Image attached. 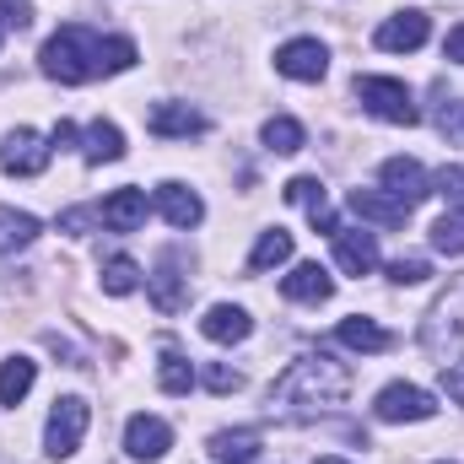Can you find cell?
I'll list each match as a JSON object with an SVG mask.
<instances>
[{"label":"cell","mask_w":464,"mask_h":464,"mask_svg":"<svg viewBox=\"0 0 464 464\" xmlns=\"http://www.w3.org/2000/svg\"><path fill=\"white\" fill-rule=\"evenodd\" d=\"M276 71H281V76H292V82H324L330 54H324V44H319V38H292V44H281V49H276Z\"/></svg>","instance_id":"cell-9"},{"label":"cell","mask_w":464,"mask_h":464,"mask_svg":"<svg viewBox=\"0 0 464 464\" xmlns=\"http://www.w3.org/2000/svg\"><path fill=\"white\" fill-rule=\"evenodd\" d=\"M33 378H38V362L33 356H11L0 367V405H22L27 389H33Z\"/></svg>","instance_id":"cell-22"},{"label":"cell","mask_w":464,"mask_h":464,"mask_svg":"<svg viewBox=\"0 0 464 464\" xmlns=\"http://www.w3.org/2000/svg\"><path fill=\"white\" fill-rule=\"evenodd\" d=\"M281 292H286L292 303L319 308V303H330V297H335V281H330V270H324V265H297V270L281 281Z\"/></svg>","instance_id":"cell-15"},{"label":"cell","mask_w":464,"mask_h":464,"mask_svg":"<svg viewBox=\"0 0 464 464\" xmlns=\"http://www.w3.org/2000/svg\"><path fill=\"white\" fill-rule=\"evenodd\" d=\"M157 383H162V394H189V389H195V367H189V362H184L179 351H162Z\"/></svg>","instance_id":"cell-29"},{"label":"cell","mask_w":464,"mask_h":464,"mask_svg":"<svg viewBox=\"0 0 464 464\" xmlns=\"http://www.w3.org/2000/svg\"><path fill=\"white\" fill-rule=\"evenodd\" d=\"M98 217H103L109 232H135L146 222V189H114V195L98 206Z\"/></svg>","instance_id":"cell-18"},{"label":"cell","mask_w":464,"mask_h":464,"mask_svg":"<svg viewBox=\"0 0 464 464\" xmlns=\"http://www.w3.org/2000/svg\"><path fill=\"white\" fill-rule=\"evenodd\" d=\"M49 140H54V146H60V151H65V146H76V124H71V119H60V124H54V135H49Z\"/></svg>","instance_id":"cell-39"},{"label":"cell","mask_w":464,"mask_h":464,"mask_svg":"<svg viewBox=\"0 0 464 464\" xmlns=\"http://www.w3.org/2000/svg\"><path fill=\"white\" fill-rule=\"evenodd\" d=\"M427 33H432L427 11H400V16H389V22L372 33V44H378V49H389V54H411V49H421V44H427Z\"/></svg>","instance_id":"cell-11"},{"label":"cell","mask_w":464,"mask_h":464,"mask_svg":"<svg viewBox=\"0 0 464 464\" xmlns=\"http://www.w3.org/2000/svg\"><path fill=\"white\" fill-rule=\"evenodd\" d=\"M33 237H38V222H33L27 211H5V206H0V254L27 248Z\"/></svg>","instance_id":"cell-26"},{"label":"cell","mask_w":464,"mask_h":464,"mask_svg":"<svg viewBox=\"0 0 464 464\" xmlns=\"http://www.w3.org/2000/svg\"><path fill=\"white\" fill-rule=\"evenodd\" d=\"M438 189H443V195H459L464 189V168H443V173H438Z\"/></svg>","instance_id":"cell-38"},{"label":"cell","mask_w":464,"mask_h":464,"mask_svg":"<svg viewBox=\"0 0 464 464\" xmlns=\"http://www.w3.org/2000/svg\"><path fill=\"white\" fill-rule=\"evenodd\" d=\"M372 416L378 421H432L438 416V400L427 389H416V383H389V389H378Z\"/></svg>","instance_id":"cell-6"},{"label":"cell","mask_w":464,"mask_h":464,"mask_svg":"<svg viewBox=\"0 0 464 464\" xmlns=\"http://www.w3.org/2000/svg\"><path fill=\"white\" fill-rule=\"evenodd\" d=\"M378 179H383V195H389V200H400V206H421V200L432 195L427 168H421V162H411V157H389V162L378 168Z\"/></svg>","instance_id":"cell-8"},{"label":"cell","mask_w":464,"mask_h":464,"mask_svg":"<svg viewBox=\"0 0 464 464\" xmlns=\"http://www.w3.org/2000/svg\"><path fill=\"white\" fill-rule=\"evenodd\" d=\"M335 265L346 270V276H372V265H378V237L372 232H335Z\"/></svg>","instance_id":"cell-17"},{"label":"cell","mask_w":464,"mask_h":464,"mask_svg":"<svg viewBox=\"0 0 464 464\" xmlns=\"http://www.w3.org/2000/svg\"><path fill=\"white\" fill-rule=\"evenodd\" d=\"M356 98H362L367 114H378L383 124H421V109H416L411 87L394 82V76H356Z\"/></svg>","instance_id":"cell-5"},{"label":"cell","mask_w":464,"mask_h":464,"mask_svg":"<svg viewBox=\"0 0 464 464\" xmlns=\"http://www.w3.org/2000/svg\"><path fill=\"white\" fill-rule=\"evenodd\" d=\"M184 281H189V276H179L173 259H162V270L151 276V303H157L162 314H179V308L189 303V286H184Z\"/></svg>","instance_id":"cell-21"},{"label":"cell","mask_w":464,"mask_h":464,"mask_svg":"<svg viewBox=\"0 0 464 464\" xmlns=\"http://www.w3.org/2000/svg\"><path fill=\"white\" fill-rule=\"evenodd\" d=\"M0 22L5 27H33V0H0Z\"/></svg>","instance_id":"cell-34"},{"label":"cell","mask_w":464,"mask_h":464,"mask_svg":"<svg viewBox=\"0 0 464 464\" xmlns=\"http://www.w3.org/2000/svg\"><path fill=\"white\" fill-rule=\"evenodd\" d=\"M200 383H206L211 394H237V389H243V372H232L227 362H206V372H200Z\"/></svg>","instance_id":"cell-32"},{"label":"cell","mask_w":464,"mask_h":464,"mask_svg":"<svg viewBox=\"0 0 464 464\" xmlns=\"http://www.w3.org/2000/svg\"><path fill=\"white\" fill-rule=\"evenodd\" d=\"M443 60H454V65H464V22L443 38Z\"/></svg>","instance_id":"cell-36"},{"label":"cell","mask_w":464,"mask_h":464,"mask_svg":"<svg viewBox=\"0 0 464 464\" xmlns=\"http://www.w3.org/2000/svg\"><path fill=\"white\" fill-rule=\"evenodd\" d=\"M87 421H92V405L82 394H60L54 411H49V427H44V454L49 459H71L87 438Z\"/></svg>","instance_id":"cell-4"},{"label":"cell","mask_w":464,"mask_h":464,"mask_svg":"<svg viewBox=\"0 0 464 464\" xmlns=\"http://www.w3.org/2000/svg\"><path fill=\"white\" fill-rule=\"evenodd\" d=\"M119 157H124V135H119V124L92 119V124H87V162H119Z\"/></svg>","instance_id":"cell-24"},{"label":"cell","mask_w":464,"mask_h":464,"mask_svg":"<svg viewBox=\"0 0 464 464\" xmlns=\"http://www.w3.org/2000/svg\"><path fill=\"white\" fill-rule=\"evenodd\" d=\"M146 130L162 135V140H189V135H206V114L189 109V103H157L146 114Z\"/></svg>","instance_id":"cell-12"},{"label":"cell","mask_w":464,"mask_h":464,"mask_svg":"<svg viewBox=\"0 0 464 464\" xmlns=\"http://www.w3.org/2000/svg\"><path fill=\"white\" fill-rule=\"evenodd\" d=\"M351 394V367L335 362L330 351H314V356H297L276 389H270V405L276 411H324V405H341Z\"/></svg>","instance_id":"cell-1"},{"label":"cell","mask_w":464,"mask_h":464,"mask_svg":"<svg viewBox=\"0 0 464 464\" xmlns=\"http://www.w3.org/2000/svg\"><path fill=\"white\" fill-rule=\"evenodd\" d=\"M443 389H449V400H459L464 405V362L459 367H443Z\"/></svg>","instance_id":"cell-37"},{"label":"cell","mask_w":464,"mask_h":464,"mask_svg":"<svg viewBox=\"0 0 464 464\" xmlns=\"http://www.w3.org/2000/svg\"><path fill=\"white\" fill-rule=\"evenodd\" d=\"M438 464H449V459H438Z\"/></svg>","instance_id":"cell-41"},{"label":"cell","mask_w":464,"mask_h":464,"mask_svg":"<svg viewBox=\"0 0 464 464\" xmlns=\"http://www.w3.org/2000/svg\"><path fill=\"white\" fill-rule=\"evenodd\" d=\"M157 211H162L173 227H200V217H206L200 195L184 189V184H162V189H157Z\"/></svg>","instance_id":"cell-19"},{"label":"cell","mask_w":464,"mask_h":464,"mask_svg":"<svg viewBox=\"0 0 464 464\" xmlns=\"http://www.w3.org/2000/svg\"><path fill=\"white\" fill-rule=\"evenodd\" d=\"M292 259V232H259V243H254V254H248V270L259 276V270H276V265H286Z\"/></svg>","instance_id":"cell-23"},{"label":"cell","mask_w":464,"mask_h":464,"mask_svg":"<svg viewBox=\"0 0 464 464\" xmlns=\"http://www.w3.org/2000/svg\"><path fill=\"white\" fill-rule=\"evenodd\" d=\"M248 330H254V319H248L237 303H217V308L200 319V335L217 341V346H237V341H248Z\"/></svg>","instance_id":"cell-16"},{"label":"cell","mask_w":464,"mask_h":464,"mask_svg":"<svg viewBox=\"0 0 464 464\" xmlns=\"http://www.w3.org/2000/svg\"><path fill=\"white\" fill-rule=\"evenodd\" d=\"M98 33L92 27H82V22H65L49 44H44V76H54L60 87H82V82H92L98 76Z\"/></svg>","instance_id":"cell-3"},{"label":"cell","mask_w":464,"mask_h":464,"mask_svg":"<svg viewBox=\"0 0 464 464\" xmlns=\"http://www.w3.org/2000/svg\"><path fill=\"white\" fill-rule=\"evenodd\" d=\"M286 200H292V206H303V211H308V222H314L319 232H330V237L341 232L335 211H330V195H324V184H319V179H308V173H303V179H292V184H286Z\"/></svg>","instance_id":"cell-13"},{"label":"cell","mask_w":464,"mask_h":464,"mask_svg":"<svg viewBox=\"0 0 464 464\" xmlns=\"http://www.w3.org/2000/svg\"><path fill=\"white\" fill-rule=\"evenodd\" d=\"M314 464H346V459H335V454H324V459H314Z\"/></svg>","instance_id":"cell-40"},{"label":"cell","mask_w":464,"mask_h":464,"mask_svg":"<svg viewBox=\"0 0 464 464\" xmlns=\"http://www.w3.org/2000/svg\"><path fill=\"white\" fill-rule=\"evenodd\" d=\"M427 276H432V265H427L421 254H411V259H394V265H389V281H394V286H421Z\"/></svg>","instance_id":"cell-33"},{"label":"cell","mask_w":464,"mask_h":464,"mask_svg":"<svg viewBox=\"0 0 464 464\" xmlns=\"http://www.w3.org/2000/svg\"><path fill=\"white\" fill-rule=\"evenodd\" d=\"M168 443H173V427L162 416H130V427H124V454L130 459H140V464L162 459Z\"/></svg>","instance_id":"cell-10"},{"label":"cell","mask_w":464,"mask_h":464,"mask_svg":"<svg viewBox=\"0 0 464 464\" xmlns=\"http://www.w3.org/2000/svg\"><path fill=\"white\" fill-rule=\"evenodd\" d=\"M421 351L438 367H459L464 362V276H454L449 292L427 308V319H421Z\"/></svg>","instance_id":"cell-2"},{"label":"cell","mask_w":464,"mask_h":464,"mask_svg":"<svg viewBox=\"0 0 464 464\" xmlns=\"http://www.w3.org/2000/svg\"><path fill=\"white\" fill-rule=\"evenodd\" d=\"M303 124L297 119H286V114H276V119H265V146L276 151V157H292V151H303Z\"/></svg>","instance_id":"cell-27"},{"label":"cell","mask_w":464,"mask_h":464,"mask_svg":"<svg viewBox=\"0 0 464 464\" xmlns=\"http://www.w3.org/2000/svg\"><path fill=\"white\" fill-rule=\"evenodd\" d=\"M335 341L341 346H351V351H389L394 341H389V330L383 324H372V319H362V314H351V319H341V330H335Z\"/></svg>","instance_id":"cell-20"},{"label":"cell","mask_w":464,"mask_h":464,"mask_svg":"<svg viewBox=\"0 0 464 464\" xmlns=\"http://www.w3.org/2000/svg\"><path fill=\"white\" fill-rule=\"evenodd\" d=\"M135 65V44L130 38H103L98 44V76H119Z\"/></svg>","instance_id":"cell-30"},{"label":"cell","mask_w":464,"mask_h":464,"mask_svg":"<svg viewBox=\"0 0 464 464\" xmlns=\"http://www.w3.org/2000/svg\"><path fill=\"white\" fill-rule=\"evenodd\" d=\"M98 276H103V292H109V297H130V292L140 286V265H135V259H124V254H114Z\"/></svg>","instance_id":"cell-28"},{"label":"cell","mask_w":464,"mask_h":464,"mask_svg":"<svg viewBox=\"0 0 464 464\" xmlns=\"http://www.w3.org/2000/svg\"><path fill=\"white\" fill-rule=\"evenodd\" d=\"M346 206L362 217V222H378V227H405V222H411V206L389 200L383 189H351Z\"/></svg>","instance_id":"cell-14"},{"label":"cell","mask_w":464,"mask_h":464,"mask_svg":"<svg viewBox=\"0 0 464 464\" xmlns=\"http://www.w3.org/2000/svg\"><path fill=\"white\" fill-rule=\"evenodd\" d=\"M0 168L16 173V179H38L49 168V140L38 130H11L5 146H0Z\"/></svg>","instance_id":"cell-7"},{"label":"cell","mask_w":464,"mask_h":464,"mask_svg":"<svg viewBox=\"0 0 464 464\" xmlns=\"http://www.w3.org/2000/svg\"><path fill=\"white\" fill-rule=\"evenodd\" d=\"M92 222H103V217H98V211H87V206H76V211H65V217H60V232L82 237V232L92 227Z\"/></svg>","instance_id":"cell-35"},{"label":"cell","mask_w":464,"mask_h":464,"mask_svg":"<svg viewBox=\"0 0 464 464\" xmlns=\"http://www.w3.org/2000/svg\"><path fill=\"white\" fill-rule=\"evenodd\" d=\"M211 454L222 464H254L259 454V432H217L211 438Z\"/></svg>","instance_id":"cell-25"},{"label":"cell","mask_w":464,"mask_h":464,"mask_svg":"<svg viewBox=\"0 0 464 464\" xmlns=\"http://www.w3.org/2000/svg\"><path fill=\"white\" fill-rule=\"evenodd\" d=\"M432 248H443V254H464V211L438 217V227H432Z\"/></svg>","instance_id":"cell-31"}]
</instances>
